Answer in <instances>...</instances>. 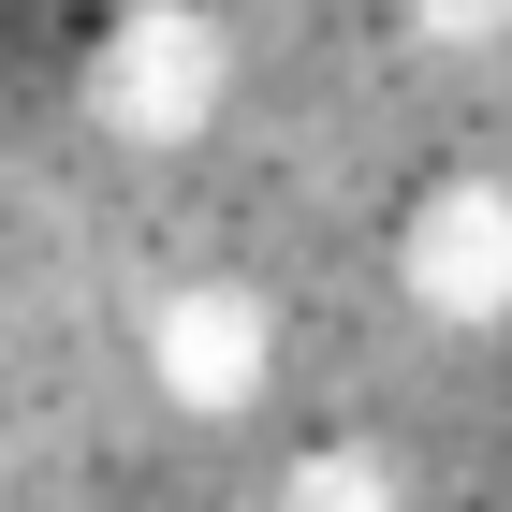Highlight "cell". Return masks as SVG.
<instances>
[{"instance_id":"cell-1","label":"cell","mask_w":512,"mask_h":512,"mask_svg":"<svg viewBox=\"0 0 512 512\" xmlns=\"http://www.w3.org/2000/svg\"><path fill=\"white\" fill-rule=\"evenodd\" d=\"M191 88H205V44L176 0H132L118 30L88 44V118L118 132V147H176L191 132Z\"/></svg>"},{"instance_id":"cell-2","label":"cell","mask_w":512,"mask_h":512,"mask_svg":"<svg viewBox=\"0 0 512 512\" xmlns=\"http://www.w3.org/2000/svg\"><path fill=\"white\" fill-rule=\"evenodd\" d=\"M147 352H161V381L191 395V410H220V395H249V352H264V322H249V308H220V293H176Z\"/></svg>"}]
</instances>
